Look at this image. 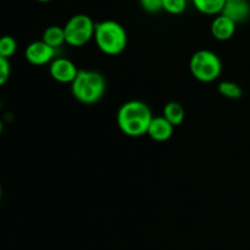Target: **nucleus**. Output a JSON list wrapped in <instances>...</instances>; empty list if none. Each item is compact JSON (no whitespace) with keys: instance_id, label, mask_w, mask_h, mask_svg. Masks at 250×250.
<instances>
[{"instance_id":"1","label":"nucleus","mask_w":250,"mask_h":250,"mask_svg":"<svg viewBox=\"0 0 250 250\" xmlns=\"http://www.w3.org/2000/svg\"><path fill=\"white\" fill-rule=\"evenodd\" d=\"M116 120L122 133L128 137H141L148 133L153 115L146 103L141 100H129L121 105L117 111Z\"/></svg>"},{"instance_id":"2","label":"nucleus","mask_w":250,"mask_h":250,"mask_svg":"<svg viewBox=\"0 0 250 250\" xmlns=\"http://www.w3.org/2000/svg\"><path fill=\"white\" fill-rule=\"evenodd\" d=\"M94 41L100 51L114 56L119 55L126 49L128 37L121 23L114 20H105L95 23Z\"/></svg>"},{"instance_id":"3","label":"nucleus","mask_w":250,"mask_h":250,"mask_svg":"<svg viewBox=\"0 0 250 250\" xmlns=\"http://www.w3.org/2000/svg\"><path fill=\"white\" fill-rule=\"evenodd\" d=\"M106 82L102 73L97 71L81 70L71 83V92L75 99L82 104H95L105 94Z\"/></svg>"},{"instance_id":"4","label":"nucleus","mask_w":250,"mask_h":250,"mask_svg":"<svg viewBox=\"0 0 250 250\" xmlns=\"http://www.w3.org/2000/svg\"><path fill=\"white\" fill-rule=\"evenodd\" d=\"M189 70L195 80L203 83H210L221 75L222 62L214 51L204 49L193 54L189 61Z\"/></svg>"},{"instance_id":"5","label":"nucleus","mask_w":250,"mask_h":250,"mask_svg":"<svg viewBox=\"0 0 250 250\" xmlns=\"http://www.w3.org/2000/svg\"><path fill=\"white\" fill-rule=\"evenodd\" d=\"M95 23L88 15L77 14L71 17L63 27L65 43L68 45L83 46L92 38H94Z\"/></svg>"},{"instance_id":"6","label":"nucleus","mask_w":250,"mask_h":250,"mask_svg":"<svg viewBox=\"0 0 250 250\" xmlns=\"http://www.w3.org/2000/svg\"><path fill=\"white\" fill-rule=\"evenodd\" d=\"M55 56V49L49 46L43 41L32 42L24 50V58L29 63L36 66H43L51 62Z\"/></svg>"},{"instance_id":"7","label":"nucleus","mask_w":250,"mask_h":250,"mask_svg":"<svg viewBox=\"0 0 250 250\" xmlns=\"http://www.w3.org/2000/svg\"><path fill=\"white\" fill-rule=\"evenodd\" d=\"M49 72L53 80L59 83H72L78 75L75 63L65 58L54 59L49 66Z\"/></svg>"},{"instance_id":"8","label":"nucleus","mask_w":250,"mask_h":250,"mask_svg":"<svg viewBox=\"0 0 250 250\" xmlns=\"http://www.w3.org/2000/svg\"><path fill=\"white\" fill-rule=\"evenodd\" d=\"M221 15L229 17L236 23L247 21L250 16V2L246 0H226Z\"/></svg>"},{"instance_id":"9","label":"nucleus","mask_w":250,"mask_h":250,"mask_svg":"<svg viewBox=\"0 0 250 250\" xmlns=\"http://www.w3.org/2000/svg\"><path fill=\"white\" fill-rule=\"evenodd\" d=\"M236 22H233L231 19L220 14L212 21L210 31H211L212 37L215 39H217L220 42H225L229 41V39H231L234 36V33H236Z\"/></svg>"},{"instance_id":"10","label":"nucleus","mask_w":250,"mask_h":250,"mask_svg":"<svg viewBox=\"0 0 250 250\" xmlns=\"http://www.w3.org/2000/svg\"><path fill=\"white\" fill-rule=\"evenodd\" d=\"M175 127L164 116L153 117L148 128V136L155 142H166L172 137Z\"/></svg>"},{"instance_id":"11","label":"nucleus","mask_w":250,"mask_h":250,"mask_svg":"<svg viewBox=\"0 0 250 250\" xmlns=\"http://www.w3.org/2000/svg\"><path fill=\"white\" fill-rule=\"evenodd\" d=\"M163 116L165 117L173 127L180 126V125L185 121V107H183L180 103L170 102L165 105V107H164Z\"/></svg>"},{"instance_id":"12","label":"nucleus","mask_w":250,"mask_h":250,"mask_svg":"<svg viewBox=\"0 0 250 250\" xmlns=\"http://www.w3.org/2000/svg\"><path fill=\"white\" fill-rule=\"evenodd\" d=\"M42 41L48 44L51 48L56 49L65 43V32L63 27L60 26H50L43 32Z\"/></svg>"},{"instance_id":"13","label":"nucleus","mask_w":250,"mask_h":250,"mask_svg":"<svg viewBox=\"0 0 250 250\" xmlns=\"http://www.w3.org/2000/svg\"><path fill=\"white\" fill-rule=\"evenodd\" d=\"M195 9L204 15H220L226 0H192Z\"/></svg>"},{"instance_id":"14","label":"nucleus","mask_w":250,"mask_h":250,"mask_svg":"<svg viewBox=\"0 0 250 250\" xmlns=\"http://www.w3.org/2000/svg\"><path fill=\"white\" fill-rule=\"evenodd\" d=\"M219 93L222 97L232 100L241 99L242 95H243V90H242L241 85H238L234 82H231V81H224V82L220 83Z\"/></svg>"},{"instance_id":"15","label":"nucleus","mask_w":250,"mask_h":250,"mask_svg":"<svg viewBox=\"0 0 250 250\" xmlns=\"http://www.w3.org/2000/svg\"><path fill=\"white\" fill-rule=\"evenodd\" d=\"M17 50V42L11 36L0 37V56L10 59Z\"/></svg>"},{"instance_id":"16","label":"nucleus","mask_w":250,"mask_h":250,"mask_svg":"<svg viewBox=\"0 0 250 250\" xmlns=\"http://www.w3.org/2000/svg\"><path fill=\"white\" fill-rule=\"evenodd\" d=\"M187 7V0H164L163 9L171 15H180Z\"/></svg>"},{"instance_id":"17","label":"nucleus","mask_w":250,"mask_h":250,"mask_svg":"<svg viewBox=\"0 0 250 250\" xmlns=\"http://www.w3.org/2000/svg\"><path fill=\"white\" fill-rule=\"evenodd\" d=\"M10 75H11V66L9 59L0 56V87H2L9 81Z\"/></svg>"},{"instance_id":"18","label":"nucleus","mask_w":250,"mask_h":250,"mask_svg":"<svg viewBox=\"0 0 250 250\" xmlns=\"http://www.w3.org/2000/svg\"><path fill=\"white\" fill-rule=\"evenodd\" d=\"M139 2H141L142 9L146 12H150V14H155V12L164 10V0H139Z\"/></svg>"},{"instance_id":"19","label":"nucleus","mask_w":250,"mask_h":250,"mask_svg":"<svg viewBox=\"0 0 250 250\" xmlns=\"http://www.w3.org/2000/svg\"><path fill=\"white\" fill-rule=\"evenodd\" d=\"M2 128H4V125H2V121H1V120H0V134H1Z\"/></svg>"},{"instance_id":"20","label":"nucleus","mask_w":250,"mask_h":250,"mask_svg":"<svg viewBox=\"0 0 250 250\" xmlns=\"http://www.w3.org/2000/svg\"><path fill=\"white\" fill-rule=\"evenodd\" d=\"M36 1H38V2H49V1H51V0H36Z\"/></svg>"},{"instance_id":"21","label":"nucleus","mask_w":250,"mask_h":250,"mask_svg":"<svg viewBox=\"0 0 250 250\" xmlns=\"http://www.w3.org/2000/svg\"><path fill=\"white\" fill-rule=\"evenodd\" d=\"M1 195H2V189H1V185H0V200H1Z\"/></svg>"},{"instance_id":"22","label":"nucleus","mask_w":250,"mask_h":250,"mask_svg":"<svg viewBox=\"0 0 250 250\" xmlns=\"http://www.w3.org/2000/svg\"><path fill=\"white\" fill-rule=\"evenodd\" d=\"M246 1H248V2H250V0H246Z\"/></svg>"}]
</instances>
